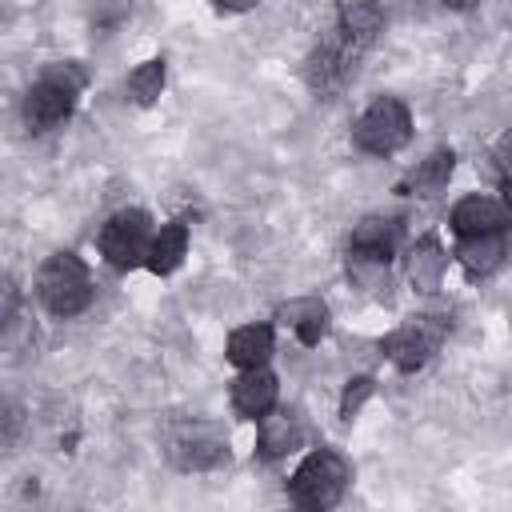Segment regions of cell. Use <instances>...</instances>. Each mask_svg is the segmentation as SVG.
<instances>
[{
  "label": "cell",
  "mask_w": 512,
  "mask_h": 512,
  "mask_svg": "<svg viewBox=\"0 0 512 512\" xmlns=\"http://www.w3.org/2000/svg\"><path fill=\"white\" fill-rule=\"evenodd\" d=\"M88 76L80 64L72 60H60V64H48L40 72V80L24 92V104H20V116L28 124V132H48L56 124H64L76 108V96L84 92Z\"/></svg>",
  "instance_id": "obj_1"
},
{
  "label": "cell",
  "mask_w": 512,
  "mask_h": 512,
  "mask_svg": "<svg viewBox=\"0 0 512 512\" xmlns=\"http://www.w3.org/2000/svg\"><path fill=\"white\" fill-rule=\"evenodd\" d=\"M348 480H352L348 460H344L340 452H332V448H316V452L304 456V464L292 472L288 496H292V504H300V508L324 512V508L340 504Z\"/></svg>",
  "instance_id": "obj_2"
},
{
  "label": "cell",
  "mask_w": 512,
  "mask_h": 512,
  "mask_svg": "<svg viewBox=\"0 0 512 512\" xmlns=\"http://www.w3.org/2000/svg\"><path fill=\"white\" fill-rule=\"evenodd\" d=\"M40 300L52 316L68 320V316H80L88 304H92V276L84 268V260L76 252H56L44 260L40 268Z\"/></svg>",
  "instance_id": "obj_3"
},
{
  "label": "cell",
  "mask_w": 512,
  "mask_h": 512,
  "mask_svg": "<svg viewBox=\"0 0 512 512\" xmlns=\"http://www.w3.org/2000/svg\"><path fill=\"white\" fill-rule=\"evenodd\" d=\"M408 140H412V112H408V104L396 100V96L372 100V104L360 112V120L352 124V144H356L360 152H368V156H392V152H400Z\"/></svg>",
  "instance_id": "obj_4"
},
{
  "label": "cell",
  "mask_w": 512,
  "mask_h": 512,
  "mask_svg": "<svg viewBox=\"0 0 512 512\" xmlns=\"http://www.w3.org/2000/svg\"><path fill=\"white\" fill-rule=\"evenodd\" d=\"M396 240H400L396 220H388V216H364L352 228V236H348V272L360 284H372L376 276L388 272V260L396 256Z\"/></svg>",
  "instance_id": "obj_5"
},
{
  "label": "cell",
  "mask_w": 512,
  "mask_h": 512,
  "mask_svg": "<svg viewBox=\"0 0 512 512\" xmlns=\"http://www.w3.org/2000/svg\"><path fill=\"white\" fill-rule=\"evenodd\" d=\"M148 244H152V216L140 212V208H120V212L108 216V224L100 228V256H104L112 268H120V272L144 264Z\"/></svg>",
  "instance_id": "obj_6"
},
{
  "label": "cell",
  "mask_w": 512,
  "mask_h": 512,
  "mask_svg": "<svg viewBox=\"0 0 512 512\" xmlns=\"http://www.w3.org/2000/svg\"><path fill=\"white\" fill-rule=\"evenodd\" d=\"M168 460L180 472H208L220 460H228V436L220 424H208V420L180 424L168 436Z\"/></svg>",
  "instance_id": "obj_7"
},
{
  "label": "cell",
  "mask_w": 512,
  "mask_h": 512,
  "mask_svg": "<svg viewBox=\"0 0 512 512\" xmlns=\"http://www.w3.org/2000/svg\"><path fill=\"white\" fill-rule=\"evenodd\" d=\"M440 340H444V324L436 316H412V320H404L400 328H392L384 336V356L400 372H416L436 356Z\"/></svg>",
  "instance_id": "obj_8"
},
{
  "label": "cell",
  "mask_w": 512,
  "mask_h": 512,
  "mask_svg": "<svg viewBox=\"0 0 512 512\" xmlns=\"http://www.w3.org/2000/svg\"><path fill=\"white\" fill-rule=\"evenodd\" d=\"M276 396H280V384L264 364L260 368H240V376L232 380V408L248 420H260L264 412H272Z\"/></svg>",
  "instance_id": "obj_9"
},
{
  "label": "cell",
  "mask_w": 512,
  "mask_h": 512,
  "mask_svg": "<svg viewBox=\"0 0 512 512\" xmlns=\"http://www.w3.org/2000/svg\"><path fill=\"white\" fill-rule=\"evenodd\" d=\"M508 228V208L496 196L472 192L452 208V232L456 236H480V232H504Z\"/></svg>",
  "instance_id": "obj_10"
},
{
  "label": "cell",
  "mask_w": 512,
  "mask_h": 512,
  "mask_svg": "<svg viewBox=\"0 0 512 512\" xmlns=\"http://www.w3.org/2000/svg\"><path fill=\"white\" fill-rule=\"evenodd\" d=\"M280 324L284 328H292L296 332V340L300 344H320L324 336H328V304L320 300V296H300V300H288L280 312Z\"/></svg>",
  "instance_id": "obj_11"
},
{
  "label": "cell",
  "mask_w": 512,
  "mask_h": 512,
  "mask_svg": "<svg viewBox=\"0 0 512 512\" xmlns=\"http://www.w3.org/2000/svg\"><path fill=\"white\" fill-rule=\"evenodd\" d=\"M508 256L504 232H480V236H460L456 244V260L464 264L468 276H492Z\"/></svg>",
  "instance_id": "obj_12"
},
{
  "label": "cell",
  "mask_w": 512,
  "mask_h": 512,
  "mask_svg": "<svg viewBox=\"0 0 512 512\" xmlns=\"http://www.w3.org/2000/svg\"><path fill=\"white\" fill-rule=\"evenodd\" d=\"M444 268H448V252L440 248L436 236H420V240L408 248V256H404V272H408L412 288H420V292L440 288Z\"/></svg>",
  "instance_id": "obj_13"
},
{
  "label": "cell",
  "mask_w": 512,
  "mask_h": 512,
  "mask_svg": "<svg viewBox=\"0 0 512 512\" xmlns=\"http://www.w3.org/2000/svg\"><path fill=\"white\" fill-rule=\"evenodd\" d=\"M304 444V428L296 416L288 412H264L260 416V436H256V452L264 460H280L288 452H296Z\"/></svg>",
  "instance_id": "obj_14"
},
{
  "label": "cell",
  "mask_w": 512,
  "mask_h": 512,
  "mask_svg": "<svg viewBox=\"0 0 512 512\" xmlns=\"http://www.w3.org/2000/svg\"><path fill=\"white\" fill-rule=\"evenodd\" d=\"M272 348H276V336L268 324H244L228 336V360L236 368H260L272 360Z\"/></svg>",
  "instance_id": "obj_15"
},
{
  "label": "cell",
  "mask_w": 512,
  "mask_h": 512,
  "mask_svg": "<svg viewBox=\"0 0 512 512\" xmlns=\"http://www.w3.org/2000/svg\"><path fill=\"white\" fill-rule=\"evenodd\" d=\"M336 16H340V32L360 48H368L384 28V12L376 0H336Z\"/></svg>",
  "instance_id": "obj_16"
},
{
  "label": "cell",
  "mask_w": 512,
  "mask_h": 512,
  "mask_svg": "<svg viewBox=\"0 0 512 512\" xmlns=\"http://www.w3.org/2000/svg\"><path fill=\"white\" fill-rule=\"evenodd\" d=\"M184 252H188V224H184V220H172V224H164L160 232H152V244H148L144 264H148L156 276H168V272L180 268Z\"/></svg>",
  "instance_id": "obj_17"
},
{
  "label": "cell",
  "mask_w": 512,
  "mask_h": 512,
  "mask_svg": "<svg viewBox=\"0 0 512 512\" xmlns=\"http://www.w3.org/2000/svg\"><path fill=\"white\" fill-rule=\"evenodd\" d=\"M452 168H456V152H452V148H440V152H432L428 160H420V168L408 176L412 196H436V192L448 184Z\"/></svg>",
  "instance_id": "obj_18"
},
{
  "label": "cell",
  "mask_w": 512,
  "mask_h": 512,
  "mask_svg": "<svg viewBox=\"0 0 512 512\" xmlns=\"http://www.w3.org/2000/svg\"><path fill=\"white\" fill-rule=\"evenodd\" d=\"M164 92V60H144L132 76H128V96L136 104H156V96Z\"/></svg>",
  "instance_id": "obj_19"
},
{
  "label": "cell",
  "mask_w": 512,
  "mask_h": 512,
  "mask_svg": "<svg viewBox=\"0 0 512 512\" xmlns=\"http://www.w3.org/2000/svg\"><path fill=\"white\" fill-rule=\"evenodd\" d=\"M368 396H372V376H356V380H348V388H344V396H340V420H352Z\"/></svg>",
  "instance_id": "obj_20"
},
{
  "label": "cell",
  "mask_w": 512,
  "mask_h": 512,
  "mask_svg": "<svg viewBox=\"0 0 512 512\" xmlns=\"http://www.w3.org/2000/svg\"><path fill=\"white\" fill-rule=\"evenodd\" d=\"M16 308H20V288H16V280L8 272H0V332L12 324Z\"/></svg>",
  "instance_id": "obj_21"
},
{
  "label": "cell",
  "mask_w": 512,
  "mask_h": 512,
  "mask_svg": "<svg viewBox=\"0 0 512 512\" xmlns=\"http://www.w3.org/2000/svg\"><path fill=\"white\" fill-rule=\"evenodd\" d=\"M256 0H216V8H224V12H248Z\"/></svg>",
  "instance_id": "obj_22"
},
{
  "label": "cell",
  "mask_w": 512,
  "mask_h": 512,
  "mask_svg": "<svg viewBox=\"0 0 512 512\" xmlns=\"http://www.w3.org/2000/svg\"><path fill=\"white\" fill-rule=\"evenodd\" d=\"M440 4H448V8H472L476 0H440Z\"/></svg>",
  "instance_id": "obj_23"
}]
</instances>
